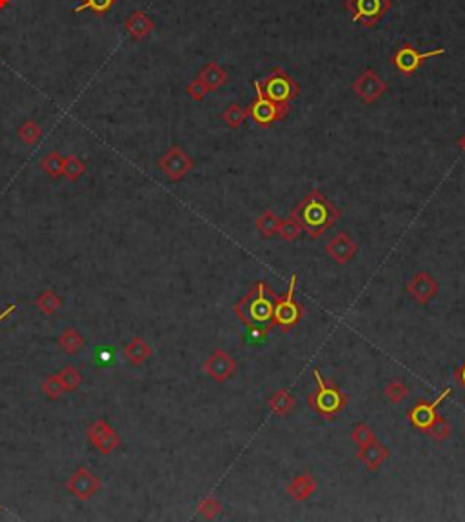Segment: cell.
I'll return each instance as SVG.
<instances>
[{
  "label": "cell",
  "mask_w": 465,
  "mask_h": 522,
  "mask_svg": "<svg viewBox=\"0 0 465 522\" xmlns=\"http://www.w3.org/2000/svg\"><path fill=\"white\" fill-rule=\"evenodd\" d=\"M198 513L205 518H215L222 513V502L217 497H208L198 504Z\"/></svg>",
  "instance_id": "obj_28"
},
{
  "label": "cell",
  "mask_w": 465,
  "mask_h": 522,
  "mask_svg": "<svg viewBox=\"0 0 465 522\" xmlns=\"http://www.w3.org/2000/svg\"><path fill=\"white\" fill-rule=\"evenodd\" d=\"M317 486H318V482L313 475L302 473V475H297L295 478H291V482L287 484L285 491H287V495L293 498V501L305 502L309 497H311V495L315 493V491H317Z\"/></svg>",
  "instance_id": "obj_16"
},
{
  "label": "cell",
  "mask_w": 465,
  "mask_h": 522,
  "mask_svg": "<svg viewBox=\"0 0 465 522\" xmlns=\"http://www.w3.org/2000/svg\"><path fill=\"white\" fill-rule=\"evenodd\" d=\"M345 9L351 13L354 24H360L365 29H373L385 15L391 11V0H345Z\"/></svg>",
  "instance_id": "obj_6"
},
{
  "label": "cell",
  "mask_w": 465,
  "mask_h": 522,
  "mask_svg": "<svg viewBox=\"0 0 465 522\" xmlns=\"http://www.w3.org/2000/svg\"><path fill=\"white\" fill-rule=\"evenodd\" d=\"M453 433V428H451V422L444 417V415H438L436 421L433 422V426L429 428L427 435H429L433 441L436 442H444L451 437Z\"/></svg>",
  "instance_id": "obj_24"
},
{
  "label": "cell",
  "mask_w": 465,
  "mask_h": 522,
  "mask_svg": "<svg viewBox=\"0 0 465 522\" xmlns=\"http://www.w3.org/2000/svg\"><path fill=\"white\" fill-rule=\"evenodd\" d=\"M384 395L387 397V401H389L391 404H402V402L411 395V390L405 382L398 381V378H393V381L384 388Z\"/></svg>",
  "instance_id": "obj_22"
},
{
  "label": "cell",
  "mask_w": 465,
  "mask_h": 522,
  "mask_svg": "<svg viewBox=\"0 0 465 522\" xmlns=\"http://www.w3.org/2000/svg\"><path fill=\"white\" fill-rule=\"evenodd\" d=\"M109 348H98V351H96V355H98V362L102 364H109L113 358V353L111 351H108Z\"/></svg>",
  "instance_id": "obj_35"
},
{
  "label": "cell",
  "mask_w": 465,
  "mask_h": 522,
  "mask_svg": "<svg viewBox=\"0 0 465 522\" xmlns=\"http://www.w3.org/2000/svg\"><path fill=\"white\" fill-rule=\"evenodd\" d=\"M208 93H209L208 86H205L200 79H195L191 84H188V95L191 96L193 101H197V102L204 101Z\"/></svg>",
  "instance_id": "obj_34"
},
{
  "label": "cell",
  "mask_w": 465,
  "mask_h": 522,
  "mask_svg": "<svg viewBox=\"0 0 465 522\" xmlns=\"http://www.w3.org/2000/svg\"><path fill=\"white\" fill-rule=\"evenodd\" d=\"M389 457H391L389 448H385L382 442L377 441V438H374L373 442H369L367 446L358 448L357 453L358 461H360L369 471H377Z\"/></svg>",
  "instance_id": "obj_15"
},
{
  "label": "cell",
  "mask_w": 465,
  "mask_h": 522,
  "mask_svg": "<svg viewBox=\"0 0 465 522\" xmlns=\"http://www.w3.org/2000/svg\"><path fill=\"white\" fill-rule=\"evenodd\" d=\"M405 289H407V293H409V297L413 298L414 302H418L420 306H425L429 304V302L436 297L438 291H440V286H438L436 278H434L431 273H427V271H418V273H414L413 277H411V281L407 282Z\"/></svg>",
  "instance_id": "obj_12"
},
{
  "label": "cell",
  "mask_w": 465,
  "mask_h": 522,
  "mask_svg": "<svg viewBox=\"0 0 465 522\" xmlns=\"http://www.w3.org/2000/svg\"><path fill=\"white\" fill-rule=\"evenodd\" d=\"M282 219L275 214L273 209H265L264 214L257 219V229L258 234L265 239H271L278 234V228H280Z\"/></svg>",
  "instance_id": "obj_20"
},
{
  "label": "cell",
  "mask_w": 465,
  "mask_h": 522,
  "mask_svg": "<svg viewBox=\"0 0 465 522\" xmlns=\"http://www.w3.org/2000/svg\"><path fill=\"white\" fill-rule=\"evenodd\" d=\"M353 91L364 104H374L387 91V82L373 69H365L353 82Z\"/></svg>",
  "instance_id": "obj_11"
},
{
  "label": "cell",
  "mask_w": 465,
  "mask_h": 522,
  "mask_svg": "<svg viewBox=\"0 0 465 522\" xmlns=\"http://www.w3.org/2000/svg\"><path fill=\"white\" fill-rule=\"evenodd\" d=\"M247 119V109L240 108L238 104H231L229 108H225V111L222 113V121L225 122V126H229L231 129L240 128L242 124Z\"/></svg>",
  "instance_id": "obj_23"
},
{
  "label": "cell",
  "mask_w": 465,
  "mask_h": 522,
  "mask_svg": "<svg viewBox=\"0 0 465 522\" xmlns=\"http://www.w3.org/2000/svg\"><path fill=\"white\" fill-rule=\"evenodd\" d=\"M458 146H460L461 151H465V135L460 139V141H458Z\"/></svg>",
  "instance_id": "obj_37"
},
{
  "label": "cell",
  "mask_w": 465,
  "mask_h": 522,
  "mask_svg": "<svg viewBox=\"0 0 465 522\" xmlns=\"http://www.w3.org/2000/svg\"><path fill=\"white\" fill-rule=\"evenodd\" d=\"M269 410L273 411L277 417H287L291 411L295 410V406H297V401L287 390H280L273 395V397L267 401Z\"/></svg>",
  "instance_id": "obj_19"
},
{
  "label": "cell",
  "mask_w": 465,
  "mask_h": 522,
  "mask_svg": "<svg viewBox=\"0 0 465 522\" xmlns=\"http://www.w3.org/2000/svg\"><path fill=\"white\" fill-rule=\"evenodd\" d=\"M262 91L277 104L289 106L300 95V86L284 68H273L264 81H258Z\"/></svg>",
  "instance_id": "obj_4"
},
{
  "label": "cell",
  "mask_w": 465,
  "mask_h": 522,
  "mask_svg": "<svg viewBox=\"0 0 465 522\" xmlns=\"http://www.w3.org/2000/svg\"><path fill=\"white\" fill-rule=\"evenodd\" d=\"M195 162L180 146H173L165 155L158 159V168L164 171L165 177L173 182H178L193 169Z\"/></svg>",
  "instance_id": "obj_10"
},
{
  "label": "cell",
  "mask_w": 465,
  "mask_h": 522,
  "mask_svg": "<svg viewBox=\"0 0 465 522\" xmlns=\"http://www.w3.org/2000/svg\"><path fill=\"white\" fill-rule=\"evenodd\" d=\"M291 217L300 224L302 231H305L309 239H320L327 229L340 221L342 211L322 195L320 189H311L295 206Z\"/></svg>",
  "instance_id": "obj_2"
},
{
  "label": "cell",
  "mask_w": 465,
  "mask_h": 522,
  "mask_svg": "<svg viewBox=\"0 0 465 522\" xmlns=\"http://www.w3.org/2000/svg\"><path fill=\"white\" fill-rule=\"evenodd\" d=\"M302 234V228L293 217L285 219V221L280 222V228H278V237L284 242H295Z\"/></svg>",
  "instance_id": "obj_25"
},
{
  "label": "cell",
  "mask_w": 465,
  "mask_h": 522,
  "mask_svg": "<svg viewBox=\"0 0 465 522\" xmlns=\"http://www.w3.org/2000/svg\"><path fill=\"white\" fill-rule=\"evenodd\" d=\"M253 88L257 96H255L253 102H251L245 109H247V117L251 119L255 124L260 126V128H267V126H273L275 122L282 121V119L287 115L289 106L277 104V102H273L271 99H267V96L264 95V91H262L258 81L253 82Z\"/></svg>",
  "instance_id": "obj_7"
},
{
  "label": "cell",
  "mask_w": 465,
  "mask_h": 522,
  "mask_svg": "<svg viewBox=\"0 0 465 522\" xmlns=\"http://www.w3.org/2000/svg\"><path fill=\"white\" fill-rule=\"evenodd\" d=\"M61 344H62V348L68 351V353H76V351H78V348L82 346V338H81V335L76 333V331L69 330V331H66L64 335H62Z\"/></svg>",
  "instance_id": "obj_33"
},
{
  "label": "cell",
  "mask_w": 465,
  "mask_h": 522,
  "mask_svg": "<svg viewBox=\"0 0 465 522\" xmlns=\"http://www.w3.org/2000/svg\"><path fill=\"white\" fill-rule=\"evenodd\" d=\"M451 393H453V388H445L444 393L438 395L434 401H418L417 406L414 408H411L409 413H407V417H409L411 424H413L417 430L424 431V433H427L429 431V428L433 426V422L436 421L438 418V408H440V404L444 401H447V398L451 397Z\"/></svg>",
  "instance_id": "obj_9"
},
{
  "label": "cell",
  "mask_w": 465,
  "mask_h": 522,
  "mask_svg": "<svg viewBox=\"0 0 465 522\" xmlns=\"http://www.w3.org/2000/svg\"><path fill=\"white\" fill-rule=\"evenodd\" d=\"M325 254L333 259L337 264L345 266L358 255V244L349 237L347 231H342V234H338L337 237L327 242Z\"/></svg>",
  "instance_id": "obj_14"
},
{
  "label": "cell",
  "mask_w": 465,
  "mask_h": 522,
  "mask_svg": "<svg viewBox=\"0 0 465 522\" xmlns=\"http://www.w3.org/2000/svg\"><path fill=\"white\" fill-rule=\"evenodd\" d=\"M298 275H291L287 289L282 297H277L275 302V313H273V324L278 326L280 330L291 331L298 322L304 317V308L300 302L295 301V291H297Z\"/></svg>",
  "instance_id": "obj_5"
},
{
  "label": "cell",
  "mask_w": 465,
  "mask_h": 522,
  "mask_svg": "<svg viewBox=\"0 0 465 522\" xmlns=\"http://www.w3.org/2000/svg\"><path fill=\"white\" fill-rule=\"evenodd\" d=\"M454 377H456V381L465 388V362L460 366V368H458L456 373H454Z\"/></svg>",
  "instance_id": "obj_36"
},
{
  "label": "cell",
  "mask_w": 465,
  "mask_h": 522,
  "mask_svg": "<svg viewBox=\"0 0 465 522\" xmlns=\"http://www.w3.org/2000/svg\"><path fill=\"white\" fill-rule=\"evenodd\" d=\"M84 173V164L81 162V159L76 157H68L64 161V175L69 179V181H78L81 175Z\"/></svg>",
  "instance_id": "obj_31"
},
{
  "label": "cell",
  "mask_w": 465,
  "mask_h": 522,
  "mask_svg": "<svg viewBox=\"0 0 465 522\" xmlns=\"http://www.w3.org/2000/svg\"><path fill=\"white\" fill-rule=\"evenodd\" d=\"M96 488V478L91 477L88 471L81 470L75 477L71 478V490L75 491L76 497L86 498V497H91L93 490Z\"/></svg>",
  "instance_id": "obj_21"
},
{
  "label": "cell",
  "mask_w": 465,
  "mask_h": 522,
  "mask_svg": "<svg viewBox=\"0 0 465 522\" xmlns=\"http://www.w3.org/2000/svg\"><path fill=\"white\" fill-rule=\"evenodd\" d=\"M238 364L237 361L224 350H215L204 364V371L217 382H225L235 375Z\"/></svg>",
  "instance_id": "obj_13"
},
{
  "label": "cell",
  "mask_w": 465,
  "mask_h": 522,
  "mask_svg": "<svg viewBox=\"0 0 465 522\" xmlns=\"http://www.w3.org/2000/svg\"><path fill=\"white\" fill-rule=\"evenodd\" d=\"M113 2H115V0H84L78 8H75V13L91 9V11L96 13V15H104V13H108L109 9H111Z\"/></svg>",
  "instance_id": "obj_29"
},
{
  "label": "cell",
  "mask_w": 465,
  "mask_h": 522,
  "mask_svg": "<svg viewBox=\"0 0 465 522\" xmlns=\"http://www.w3.org/2000/svg\"><path fill=\"white\" fill-rule=\"evenodd\" d=\"M126 29H128V33L133 36V39L140 41V39H145V36L155 29V22H153L145 13L135 11L131 16H129L128 21H126Z\"/></svg>",
  "instance_id": "obj_18"
},
{
  "label": "cell",
  "mask_w": 465,
  "mask_h": 522,
  "mask_svg": "<svg viewBox=\"0 0 465 522\" xmlns=\"http://www.w3.org/2000/svg\"><path fill=\"white\" fill-rule=\"evenodd\" d=\"M444 48L429 49V51H420V49L414 48L413 44H402L400 48L394 51L393 55V66L402 73L404 76H413L425 62L433 59V56L444 55Z\"/></svg>",
  "instance_id": "obj_8"
},
{
  "label": "cell",
  "mask_w": 465,
  "mask_h": 522,
  "mask_svg": "<svg viewBox=\"0 0 465 522\" xmlns=\"http://www.w3.org/2000/svg\"><path fill=\"white\" fill-rule=\"evenodd\" d=\"M277 295L265 282H257L244 298L237 302L235 311L238 318L247 326L249 333L253 338H264L273 328V313Z\"/></svg>",
  "instance_id": "obj_1"
},
{
  "label": "cell",
  "mask_w": 465,
  "mask_h": 522,
  "mask_svg": "<svg viewBox=\"0 0 465 522\" xmlns=\"http://www.w3.org/2000/svg\"><path fill=\"white\" fill-rule=\"evenodd\" d=\"M351 438H353V442L358 448H364L377 437H374V431L365 422H358L357 426L353 428V431H351Z\"/></svg>",
  "instance_id": "obj_26"
},
{
  "label": "cell",
  "mask_w": 465,
  "mask_h": 522,
  "mask_svg": "<svg viewBox=\"0 0 465 522\" xmlns=\"http://www.w3.org/2000/svg\"><path fill=\"white\" fill-rule=\"evenodd\" d=\"M8 4H9V0H0V9L6 8V6H8Z\"/></svg>",
  "instance_id": "obj_38"
},
{
  "label": "cell",
  "mask_w": 465,
  "mask_h": 522,
  "mask_svg": "<svg viewBox=\"0 0 465 522\" xmlns=\"http://www.w3.org/2000/svg\"><path fill=\"white\" fill-rule=\"evenodd\" d=\"M42 168L48 173L49 177H58L64 173V159L58 153H49L48 157L42 162Z\"/></svg>",
  "instance_id": "obj_27"
},
{
  "label": "cell",
  "mask_w": 465,
  "mask_h": 522,
  "mask_svg": "<svg viewBox=\"0 0 465 522\" xmlns=\"http://www.w3.org/2000/svg\"><path fill=\"white\" fill-rule=\"evenodd\" d=\"M41 133H42L41 128H39L33 121H28L21 129H19V135H21V139L26 142V144H35V142L41 139Z\"/></svg>",
  "instance_id": "obj_32"
},
{
  "label": "cell",
  "mask_w": 465,
  "mask_h": 522,
  "mask_svg": "<svg viewBox=\"0 0 465 522\" xmlns=\"http://www.w3.org/2000/svg\"><path fill=\"white\" fill-rule=\"evenodd\" d=\"M313 377L317 381V390L311 391L307 397L309 408L322 415L324 418H334L345 410L347 395L338 388L334 382L327 381L318 368H313Z\"/></svg>",
  "instance_id": "obj_3"
},
{
  "label": "cell",
  "mask_w": 465,
  "mask_h": 522,
  "mask_svg": "<svg viewBox=\"0 0 465 522\" xmlns=\"http://www.w3.org/2000/svg\"><path fill=\"white\" fill-rule=\"evenodd\" d=\"M126 353H128V357L131 358L133 362L140 364V362L144 361V358L149 355V348H148V344H145L144 341H140V338H135V341H133L131 344L128 346Z\"/></svg>",
  "instance_id": "obj_30"
},
{
  "label": "cell",
  "mask_w": 465,
  "mask_h": 522,
  "mask_svg": "<svg viewBox=\"0 0 465 522\" xmlns=\"http://www.w3.org/2000/svg\"><path fill=\"white\" fill-rule=\"evenodd\" d=\"M197 79H200V81L208 86L209 91H217V89H220L222 86H225L229 76L228 71H225L218 62H209L205 68L200 69Z\"/></svg>",
  "instance_id": "obj_17"
}]
</instances>
